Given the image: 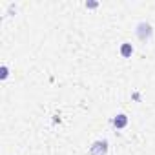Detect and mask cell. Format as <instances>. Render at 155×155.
<instances>
[{
    "label": "cell",
    "instance_id": "1",
    "mask_svg": "<svg viewBox=\"0 0 155 155\" xmlns=\"http://www.w3.org/2000/svg\"><path fill=\"white\" fill-rule=\"evenodd\" d=\"M106 140H102V142H95L91 148V155H104L106 153Z\"/></svg>",
    "mask_w": 155,
    "mask_h": 155
},
{
    "label": "cell",
    "instance_id": "2",
    "mask_svg": "<svg viewBox=\"0 0 155 155\" xmlns=\"http://www.w3.org/2000/svg\"><path fill=\"white\" fill-rule=\"evenodd\" d=\"M124 124H126V117L119 115V119H115V126H124Z\"/></svg>",
    "mask_w": 155,
    "mask_h": 155
},
{
    "label": "cell",
    "instance_id": "3",
    "mask_svg": "<svg viewBox=\"0 0 155 155\" xmlns=\"http://www.w3.org/2000/svg\"><path fill=\"white\" fill-rule=\"evenodd\" d=\"M131 51H133V49H131L130 44H124V46H122V55H130Z\"/></svg>",
    "mask_w": 155,
    "mask_h": 155
}]
</instances>
